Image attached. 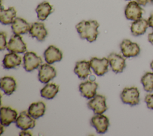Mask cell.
I'll list each match as a JSON object with an SVG mask.
<instances>
[{
	"label": "cell",
	"instance_id": "6da1fadb",
	"mask_svg": "<svg viewBox=\"0 0 153 136\" xmlns=\"http://www.w3.org/2000/svg\"><path fill=\"white\" fill-rule=\"evenodd\" d=\"M75 27L81 38L85 39L90 43L96 40L99 27V23L96 20H82Z\"/></svg>",
	"mask_w": 153,
	"mask_h": 136
},
{
	"label": "cell",
	"instance_id": "7a4b0ae2",
	"mask_svg": "<svg viewBox=\"0 0 153 136\" xmlns=\"http://www.w3.org/2000/svg\"><path fill=\"white\" fill-rule=\"evenodd\" d=\"M139 91L136 87H125L120 94V98L124 104H128L131 106L139 104Z\"/></svg>",
	"mask_w": 153,
	"mask_h": 136
},
{
	"label": "cell",
	"instance_id": "3957f363",
	"mask_svg": "<svg viewBox=\"0 0 153 136\" xmlns=\"http://www.w3.org/2000/svg\"><path fill=\"white\" fill-rule=\"evenodd\" d=\"M144 12L140 5L135 1H130L126 6L124 14L127 19L130 20H136L142 18Z\"/></svg>",
	"mask_w": 153,
	"mask_h": 136
},
{
	"label": "cell",
	"instance_id": "277c9868",
	"mask_svg": "<svg viewBox=\"0 0 153 136\" xmlns=\"http://www.w3.org/2000/svg\"><path fill=\"white\" fill-rule=\"evenodd\" d=\"M121 52L125 58L136 57L139 55L140 52L139 46L136 43L132 42L128 39H125L120 44Z\"/></svg>",
	"mask_w": 153,
	"mask_h": 136
},
{
	"label": "cell",
	"instance_id": "5b68a950",
	"mask_svg": "<svg viewBox=\"0 0 153 136\" xmlns=\"http://www.w3.org/2000/svg\"><path fill=\"white\" fill-rule=\"evenodd\" d=\"M42 59L33 52H27L23 56V68L27 72H31L41 66Z\"/></svg>",
	"mask_w": 153,
	"mask_h": 136
},
{
	"label": "cell",
	"instance_id": "8992f818",
	"mask_svg": "<svg viewBox=\"0 0 153 136\" xmlns=\"http://www.w3.org/2000/svg\"><path fill=\"white\" fill-rule=\"evenodd\" d=\"M88 107L92 110L94 114H103L108 108L106 104V98L101 95H96L87 103Z\"/></svg>",
	"mask_w": 153,
	"mask_h": 136
},
{
	"label": "cell",
	"instance_id": "52a82bcc",
	"mask_svg": "<svg viewBox=\"0 0 153 136\" xmlns=\"http://www.w3.org/2000/svg\"><path fill=\"white\" fill-rule=\"evenodd\" d=\"M7 49L11 52L23 53L26 51V44L20 35L14 34L7 43Z\"/></svg>",
	"mask_w": 153,
	"mask_h": 136
},
{
	"label": "cell",
	"instance_id": "ba28073f",
	"mask_svg": "<svg viewBox=\"0 0 153 136\" xmlns=\"http://www.w3.org/2000/svg\"><path fill=\"white\" fill-rule=\"evenodd\" d=\"M90 124L93 126L98 134H105L107 131L109 125L108 118L101 114H96L92 117L90 120Z\"/></svg>",
	"mask_w": 153,
	"mask_h": 136
},
{
	"label": "cell",
	"instance_id": "9c48e42d",
	"mask_svg": "<svg viewBox=\"0 0 153 136\" xmlns=\"http://www.w3.org/2000/svg\"><path fill=\"white\" fill-rule=\"evenodd\" d=\"M90 67L94 72L98 76H102L108 71L109 61L108 58H103L99 59L97 58H92L90 61Z\"/></svg>",
	"mask_w": 153,
	"mask_h": 136
},
{
	"label": "cell",
	"instance_id": "30bf717a",
	"mask_svg": "<svg viewBox=\"0 0 153 136\" xmlns=\"http://www.w3.org/2000/svg\"><path fill=\"white\" fill-rule=\"evenodd\" d=\"M16 126L22 130H27L35 126V119L26 111H22L15 122Z\"/></svg>",
	"mask_w": 153,
	"mask_h": 136
},
{
	"label": "cell",
	"instance_id": "8fae6325",
	"mask_svg": "<svg viewBox=\"0 0 153 136\" xmlns=\"http://www.w3.org/2000/svg\"><path fill=\"white\" fill-rule=\"evenodd\" d=\"M112 71L115 73L122 72L126 67L124 57L115 53H111L108 57Z\"/></svg>",
	"mask_w": 153,
	"mask_h": 136
},
{
	"label": "cell",
	"instance_id": "7c38bea8",
	"mask_svg": "<svg viewBox=\"0 0 153 136\" xmlns=\"http://www.w3.org/2000/svg\"><path fill=\"white\" fill-rule=\"evenodd\" d=\"M97 87L98 84L91 80L82 82L79 85V90L81 95L88 99H91L96 95Z\"/></svg>",
	"mask_w": 153,
	"mask_h": 136
},
{
	"label": "cell",
	"instance_id": "4fadbf2b",
	"mask_svg": "<svg viewBox=\"0 0 153 136\" xmlns=\"http://www.w3.org/2000/svg\"><path fill=\"white\" fill-rule=\"evenodd\" d=\"M56 76V71L49 64H44L39 67L38 79L43 83H47Z\"/></svg>",
	"mask_w": 153,
	"mask_h": 136
},
{
	"label": "cell",
	"instance_id": "5bb4252c",
	"mask_svg": "<svg viewBox=\"0 0 153 136\" xmlns=\"http://www.w3.org/2000/svg\"><path fill=\"white\" fill-rule=\"evenodd\" d=\"M17 113L15 110L9 107L1 108V123L4 126H8L11 123L16 122Z\"/></svg>",
	"mask_w": 153,
	"mask_h": 136
},
{
	"label": "cell",
	"instance_id": "9a60e30c",
	"mask_svg": "<svg viewBox=\"0 0 153 136\" xmlns=\"http://www.w3.org/2000/svg\"><path fill=\"white\" fill-rule=\"evenodd\" d=\"M29 33L30 37L36 38L39 41H43L48 34L44 24L41 22L32 23Z\"/></svg>",
	"mask_w": 153,
	"mask_h": 136
},
{
	"label": "cell",
	"instance_id": "2e32d148",
	"mask_svg": "<svg viewBox=\"0 0 153 136\" xmlns=\"http://www.w3.org/2000/svg\"><path fill=\"white\" fill-rule=\"evenodd\" d=\"M44 56L45 61L49 64L56 62H59L62 59L63 54L62 52L54 46H50L44 52Z\"/></svg>",
	"mask_w": 153,
	"mask_h": 136
},
{
	"label": "cell",
	"instance_id": "e0dca14e",
	"mask_svg": "<svg viewBox=\"0 0 153 136\" xmlns=\"http://www.w3.org/2000/svg\"><path fill=\"white\" fill-rule=\"evenodd\" d=\"M30 25L23 19L16 17L11 23V29L14 34L22 35L29 32Z\"/></svg>",
	"mask_w": 153,
	"mask_h": 136
},
{
	"label": "cell",
	"instance_id": "ac0fdd59",
	"mask_svg": "<svg viewBox=\"0 0 153 136\" xmlns=\"http://www.w3.org/2000/svg\"><path fill=\"white\" fill-rule=\"evenodd\" d=\"M148 26V20L140 18L132 22L130 26V31L133 35L136 37L140 36L146 32Z\"/></svg>",
	"mask_w": 153,
	"mask_h": 136
},
{
	"label": "cell",
	"instance_id": "d6986e66",
	"mask_svg": "<svg viewBox=\"0 0 153 136\" xmlns=\"http://www.w3.org/2000/svg\"><path fill=\"white\" fill-rule=\"evenodd\" d=\"M90 61H81L76 63L74 68V72L81 80L85 79L91 73Z\"/></svg>",
	"mask_w": 153,
	"mask_h": 136
},
{
	"label": "cell",
	"instance_id": "ffe728a7",
	"mask_svg": "<svg viewBox=\"0 0 153 136\" xmlns=\"http://www.w3.org/2000/svg\"><path fill=\"white\" fill-rule=\"evenodd\" d=\"M22 63L21 57L16 53H10L5 55L2 64L4 68L11 69L19 66Z\"/></svg>",
	"mask_w": 153,
	"mask_h": 136
},
{
	"label": "cell",
	"instance_id": "44dd1931",
	"mask_svg": "<svg viewBox=\"0 0 153 136\" xmlns=\"http://www.w3.org/2000/svg\"><path fill=\"white\" fill-rule=\"evenodd\" d=\"M1 89L5 95H11L16 89V82L14 78L10 76H5L1 78Z\"/></svg>",
	"mask_w": 153,
	"mask_h": 136
},
{
	"label": "cell",
	"instance_id": "7402d4cb",
	"mask_svg": "<svg viewBox=\"0 0 153 136\" xmlns=\"http://www.w3.org/2000/svg\"><path fill=\"white\" fill-rule=\"evenodd\" d=\"M16 17V10L13 7L4 9L1 7L0 10V21L3 25L11 24Z\"/></svg>",
	"mask_w": 153,
	"mask_h": 136
},
{
	"label": "cell",
	"instance_id": "603a6c76",
	"mask_svg": "<svg viewBox=\"0 0 153 136\" xmlns=\"http://www.w3.org/2000/svg\"><path fill=\"white\" fill-rule=\"evenodd\" d=\"M45 111V105L42 101L32 103L28 108V113L35 119L42 117Z\"/></svg>",
	"mask_w": 153,
	"mask_h": 136
},
{
	"label": "cell",
	"instance_id": "cb8c5ba5",
	"mask_svg": "<svg viewBox=\"0 0 153 136\" xmlns=\"http://www.w3.org/2000/svg\"><path fill=\"white\" fill-rule=\"evenodd\" d=\"M35 11L37 13V17L38 19L43 21L45 20L51 13L53 8L49 2L44 1L38 4L35 9Z\"/></svg>",
	"mask_w": 153,
	"mask_h": 136
},
{
	"label": "cell",
	"instance_id": "d4e9b609",
	"mask_svg": "<svg viewBox=\"0 0 153 136\" xmlns=\"http://www.w3.org/2000/svg\"><path fill=\"white\" fill-rule=\"evenodd\" d=\"M59 90V85L55 83H48L40 91L41 96L47 99L54 98Z\"/></svg>",
	"mask_w": 153,
	"mask_h": 136
},
{
	"label": "cell",
	"instance_id": "484cf974",
	"mask_svg": "<svg viewBox=\"0 0 153 136\" xmlns=\"http://www.w3.org/2000/svg\"><path fill=\"white\" fill-rule=\"evenodd\" d=\"M140 82L145 91L151 92L153 91V72H146L141 78Z\"/></svg>",
	"mask_w": 153,
	"mask_h": 136
},
{
	"label": "cell",
	"instance_id": "4316f807",
	"mask_svg": "<svg viewBox=\"0 0 153 136\" xmlns=\"http://www.w3.org/2000/svg\"><path fill=\"white\" fill-rule=\"evenodd\" d=\"M7 35L5 32H1L0 34V50H4L7 48Z\"/></svg>",
	"mask_w": 153,
	"mask_h": 136
},
{
	"label": "cell",
	"instance_id": "83f0119b",
	"mask_svg": "<svg viewBox=\"0 0 153 136\" xmlns=\"http://www.w3.org/2000/svg\"><path fill=\"white\" fill-rule=\"evenodd\" d=\"M145 102L149 109L153 110V93L147 94L145 98Z\"/></svg>",
	"mask_w": 153,
	"mask_h": 136
},
{
	"label": "cell",
	"instance_id": "f1b7e54d",
	"mask_svg": "<svg viewBox=\"0 0 153 136\" xmlns=\"http://www.w3.org/2000/svg\"><path fill=\"white\" fill-rule=\"evenodd\" d=\"M148 22L149 26L153 29V13L149 17L148 19Z\"/></svg>",
	"mask_w": 153,
	"mask_h": 136
},
{
	"label": "cell",
	"instance_id": "f546056e",
	"mask_svg": "<svg viewBox=\"0 0 153 136\" xmlns=\"http://www.w3.org/2000/svg\"><path fill=\"white\" fill-rule=\"evenodd\" d=\"M151 0H136V1L142 6H145L148 3L151 2Z\"/></svg>",
	"mask_w": 153,
	"mask_h": 136
},
{
	"label": "cell",
	"instance_id": "4dcf8cb0",
	"mask_svg": "<svg viewBox=\"0 0 153 136\" xmlns=\"http://www.w3.org/2000/svg\"><path fill=\"white\" fill-rule=\"evenodd\" d=\"M19 135H20V136H23V135H30V136H31L32 135V134H30V132L26 131V130H23L22 132H20L19 133Z\"/></svg>",
	"mask_w": 153,
	"mask_h": 136
},
{
	"label": "cell",
	"instance_id": "1f68e13d",
	"mask_svg": "<svg viewBox=\"0 0 153 136\" xmlns=\"http://www.w3.org/2000/svg\"><path fill=\"white\" fill-rule=\"evenodd\" d=\"M148 41H149L151 44L153 45V32L148 34Z\"/></svg>",
	"mask_w": 153,
	"mask_h": 136
},
{
	"label": "cell",
	"instance_id": "d6a6232c",
	"mask_svg": "<svg viewBox=\"0 0 153 136\" xmlns=\"http://www.w3.org/2000/svg\"><path fill=\"white\" fill-rule=\"evenodd\" d=\"M150 67H151V68L152 69V71H153V61L151 62V64H150Z\"/></svg>",
	"mask_w": 153,
	"mask_h": 136
},
{
	"label": "cell",
	"instance_id": "836d02e7",
	"mask_svg": "<svg viewBox=\"0 0 153 136\" xmlns=\"http://www.w3.org/2000/svg\"><path fill=\"white\" fill-rule=\"evenodd\" d=\"M3 125H1V134H2L3 133Z\"/></svg>",
	"mask_w": 153,
	"mask_h": 136
},
{
	"label": "cell",
	"instance_id": "e575fe53",
	"mask_svg": "<svg viewBox=\"0 0 153 136\" xmlns=\"http://www.w3.org/2000/svg\"><path fill=\"white\" fill-rule=\"evenodd\" d=\"M151 3L153 5V0H151Z\"/></svg>",
	"mask_w": 153,
	"mask_h": 136
},
{
	"label": "cell",
	"instance_id": "d590c367",
	"mask_svg": "<svg viewBox=\"0 0 153 136\" xmlns=\"http://www.w3.org/2000/svg\"><path fill=\"white\" fill-rule=\"evenodd\" d=\"M126 1H130V0H126Z\"/></svg>",
	"mask_w": 153,
	"mask_h": 136
}]
</instances>
